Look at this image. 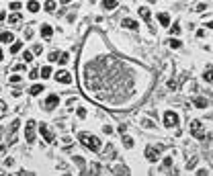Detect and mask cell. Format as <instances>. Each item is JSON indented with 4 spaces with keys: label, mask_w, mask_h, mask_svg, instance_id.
Returning a JSON list of instances; mask_svg holds the SVG:
<instances>
[{
    "label": "cell",
    "mask_w": 213,
    "mask_h": 176,
    "mask_svg": "<svg viewBox=\"0 0 213 176\" xmlns=\"http://www.w3.org/2000/svg\"><path fill=\"white\" fill-rule=\"evenodd\" d=\"M78 139H80V143H82L84 147H88L90 152H99V150H100V141H99V137L90 135V133H80Z\"/></svg>",
    "instance_id": "1"
},
{
    "label": "cell",
    "mask_w": 213,
    "mask_h": 176,
    "mask_svg": "<svg viewBox=\"0 0 213 176\" xmlns=\"http://www.w3.org/2000/svg\"><path fill=\"white\" fill-rule=\"evenodd\" d=\"M191 133H193V137H197V139H203L205 137V125L201 119H195L193 123H191Z\"/></svg>",
    "instance_id": "2"
},
{
    "label": "cell",
    "mask_w": 213,
    "mask_h": 176,
    "mask_svg": "<svg viewBox=\"0 0 213 176\" xmlns=\"http://www.w3.org/2000/svg\"><path fill=\"white\" fill-rule=\"evenodd\" d=\"M164 125H166V127H176V125H178V115L174 111H166V115H164Z\"/></svg>",
    "instance_id": "3"
},
{
    "label": "cell",
    "mask_w": 213,
    "mask_h": 176,
    "mask_svg": "<svg viewBox=\"0 0 213 176\" xmlns=\"http://www.w3.org/2000/svg\"><path fill=\"white\" fill-rule=\"evenodd\" d=\"M35 121H27V127H25V139L29 143H33L35 141Z\"/></svg>",
    "instance_id": "4"
},
{
    "label": "cell",
    "mask_w": 213,
    "mask_h": 176,
    "mask_svg": "<svg viewBox=\"0 0 213 176\" xmlns=\"http://www.w3.org/2000/svg\"><path fill=\"white\" fill-rule=\"evenodd\" d=\"M55 80L62 82V84H70V82H72V74H70L68 70H60V72L55 74Z\"/></svg>",
    "instance_id": "5"
},
{
    "label": "cell",
    "mask_w": 213,
    "mask_h": 176,
    "mask_svg": "<svg viewBox=\"0 0 213 176\" xmlns=\"http://www.w3.org/2000/svg\"><path fill=\"white\" fill-rule=\"evenodd\" d=\"M39 133H41V137H43L47 143H53V135H51L49 127H47L45 123H41V125H39Z\"/></svg>",
    "instance_id": "6"
},
{
    "label": "cell",
    "mask_w": 213,
    "mask_h": 176,
    "mask_svg": "<svg viewBox=\"0 0 213 176\" xmlns=\"http://www.w3.org/2000/svg\"><path fill=\"white\" fill-rule=\"evenodd\" d=\"M146 158H148V162H156L160 158V147H146Z\"/></svg>",
    "instance_id": "7"
},
{
    "label": "cell",
    "mask_w": 213,
    "mask_h": 176,
    "mask_svg": "<svg viewBox=\"0 0 213 176\" xmlns=\"http://www.w3.org/2000/svg\"><path fill=\"white\" fill-rule=\"evenodd\" d=\"M58 104H60V96H58V94H51V96L45 100V111H53Z\"/></svg>",
    "instance_id": "8"
},
{
    "label": "cell",
    "mask_w": 213,
    "mask_h": 176,
    "mask_svg": "<svg viewBox=\"0 0 213 176\" xmlns=\"http://www.w3.org/2000/svg\"><path fill=\"white\" fill-rule=\"evenodd\" d=\"M123 27H127V29H131V31H137L139 23H135L133 19H123Z\"/></svg>",
    "instance_id": "9"
},
{
    "label": "cell",
    "mask_w": 213,
    "mask_h": 176,
    "mask_svg": "<svg viewBox=\"0 0 213 176\" xmlns=\"http://www.w3.org/2000/svg\"><path fill=\"white\" fill-rule=\"evenodd\" d=\"M41 35H43L45 39H49L51 35H53V29H51L49 25H41Z\"/></svg>",
    "instance_id": "10"
},
{
    "label": "cell",
    "mask_w": 213,
    "mask_h": 176,
    "mask_svg": "<svg viewBox=\"0 0 213 176\" xmlns=\"http://www.w3.org/2000/svg\"><path fill=\"white\" fill-rule=\"evenodd\" d=\"M193 103H195V107H199V109L209 107V100H207V98H201V96H197V98L193 100Z\"/></svg>",
    "instance_id": "11"
},
{
    "label": "cell",
    "mask_w": 213,
    "mask_h": 176,
    "mask_svg": "<svg viewBox=\"0 0 213 176\" xmlns=\"http://www.w3.org/2000/svg\"><path fill=\"white\" fill-rule=\"evenodd\" d=\"M43 84H33V86H31V90H29V92L31 94H33V96H37V94H41V92H43Z\"/></svg>",
    "instance_id": "12"
},
{
    "label": "cell",
    "mask_w": 213,
    "mask_h": 176,
    "mask_svg": "<svg viewBox=\"0 0 213 176\" xmlns=\"http://www.w3.org/2000/svg\"><path fill=\"white\" fill-rule=\"evenodd\" d=\"M103 6H104V10H115L117 0H103Z\"/></svg>",
    "instance_id": "13"
},
{
    "label": "cell",
    "mask_w": 213,
    "mask_h": 176,
    "mask_svg": "<svg viewBox=\"0 0 213 176\" xmlns=\"http://www.w3.org/2000/svg\"><path fill=\"white\" fill-rule=\"evenodd\" d=\"M12 39H15V35H12V33H2V35H0V43H10Z\"/></svg>",
    "instance_id": "14"
},
{
    "label": "cell",
    "mask_w": 213,
    "mask_h": 176,
    "mask_svg": "<svg viewBox=\"0 0 213 176\" xmlns=\"http://www.w3.org/2000/svg\"><path fill=\"white\" fill-rule=\"evenodd\" d=\"M39 76H41V78H49V76H51V68H49V66L41 68V70H39Z\"/></svg>",
    "instance_id": "15"
},
{
    "label": "cell",
    "mask_w": 213,
    "mask_h": 176,
    "mask_svg": "<svg viewBox=\"0 0 213 176\" xmlns=\"http://www.w3.org/2000/svg\"><path fill=\"white\" fill-rule=\"evenodd\" d=\"M139 16H141L144 21H150V8H146V6H141V8H139Z\"/></svg>",
    "instance_id": "16"
},
{
    "label": "cell",
    "mask_w": 213,
    "mask_h": 176,
    "mask_svg": "<svg viewBox=\"0 0 213 176\" xmlns=\"http://www.w3.org/2000/svg\"><path fill=\"white\" fill-rule=\"evenodd\" d=\"M158 21H160V23L164 25V27H168V25H170V16L166 15V12H162V15L158 16Z\"/></svg>",
    "instance_id": "17"
},
{
    "label": "cell",
    "mask_w": 213,
    "mask_h": 176,
    "mask_svg": "<svg viewBox=\"0 0 213 176\" xmlns=\"http://www.w3.org/2000/svg\"><path fill=\"white\" fill-rule=\"evenodd\" d=\"M8 23H10V25H19V23H21V15H19V12L10 15V16H8Z\"/></svg>",
    "instance_id": "18"
},
{
    "label": "cell",
    "mask_w": 213,
    "mask_h": 176,
    "mask_svg": "<svg viewBox=\"0 0 213 176\" xmlns=\"http://www.w3.org/2000/svg\"><path fill=\"white\" fill-rule=\"evenodd\" d=\"M27 8H29V10H31V12H37V10H39V8H41V6H39V2H35V0H31L29 4H27Z\"/></svg>",
    "instance_id": "19"
},
{
    "label": "cell",
    "mask_w": 213,
    "mask_h": 176,
    "mask_svg": "<svg viewBox=\"0 0 213 176\" xmlns=\"http://www.w3.org/2000/svg\"><path fill=\"white\" fill-rule=\"evenodd\" d=\"M19 127H21V123H19V121H12V125H10V129H8V135L12 137V135L16 133V129H19Z\"/></svg>",
    "instance_id": "20"
},
{
    "label": "cell",
    "mask_w": 213,
    "mask_h": 176,
    "mask_svg": "<svg viewBox=\"0 0 213 176\" xmlns=\"http://www.w3.org/2000/svg\"><path fill=\"white\" fill-rule=\"evenodd\" d=\"M45 10H47V12H53V10H55V2H53V0H47V2H45Z\"/></svg>",
    "instance_id": "21"
},
{
    "label": "cell",
    "mask_w": 213,
    "mask_h": 176,
    "mask_svg": "<svg viewBox=\"0 0 213 176\" xmlns=\"http://www.w3.org/2000/svg\"><path fill=\"white\" fill-rule=\"evenodd\" d=\"M123 146L127 147V150H131V147H133V139H131V137H127V135H125V137H123Z\"/></svg>",
    "instance_id": "22"
},
{
    "label": "cell",
    "mask_w": 213,
    "mask_h": 176,
    "mask_svg": "<svg viewBox=\"0 0 213 176\" xmlns=\"http://www.w3.org/2000/svg\"><path fill=\"white\" fill-rule=\"evenodd\" d=\"M58 62H60V64H68V62H70V55H68V53H60V55H58Z\"/></svg>",
    "instance_id": "23"
},
{
    "label": "cell",
    "mask_w": 213,
    "mask_h": 176,
    "mask_svg": "<svg viewBox=\"0 0 213 176\" xmlns=\"http://www.w3.org/2000/svg\"><path fill=\"white\" fill-rule=\"evenodd\" d=\"M141 125H144V127H148V129H154V123L150 121V119H141Z\"/></svg>",
    "instance_id": "24"
},
{
    "label": "cell",
    "mask_w": 213,
    "mask_h": 176,
    "mask_svg": "<svg viewBox=\"0 0 213 176\" xmlns=\"http://www.w3.org/2000/svg\"><path fill=\"white\" fill-rule=\"evenodd\" d=\"M29 78H31V80H37V78H39V70H31V72H29Z\"/></svg>",
    "instance_id": "25"
},
{
    "label": "cell",
    "mask_w": 213,
    "mask_h": 176,
    "mask_svg": "<svg viewBox=\"0 0 213 176\" xmlns=\"http://www.w3.org/2000/svg\"><path fill=\"white\" fill-rule=\"evenodd\" d=\"M203 78H205V82H211V66L207 68V72L203 74Z\"/></svg>",
    "instance_id": "26"
},
{
    "label": "cell",
    "mask_w": 213,
    "mask_h": 176,
    "mask_svg": "<svg viewBox=\"0 0 213 176\" xmlns=\"http://www.w3.org/2000/svg\"><path fill=\"white\" fill-rule=\"evenodd\" d=\"M170 47H172V49H178V47H180V41H178V39H170Z\"/></svg>",
    "instance_id": "27"
},
{
    "label": "cell",
    "mask_w": 213,
    "mask_h": 176,
    "mask_svg": "<svg viewBox=\"0 0 213 176\" xmlns=\"http://www.w3.org/2000/svg\"><path fill=\"white\" fill-rule=\"evenodd\" d=\"M4 115H6V104L2 103V100H0V119L4 117Z\"/></svg>",
    "instance_id": "28"
},
{
    "label": "cell",
    "mask_w": 213,
    "mask_h": 176,
    "mask_svg": "<svg viewBox=\"0 0 213 176\" xmlns=\"http://www.w3.org/2000/svg\"><path fill=\"white\" fill-rule=\"evenodd\" d=\"M104 156H107V158H115V154H113V147H107V150H104Z\"/></svg>",
    "instance_id": "29"
},
{
    "label": "cell",
    "mask_w": 213,
    "mask_h": 176,
    "mask_svg": "<svg viewBox=\"0 0 213 176\" xmlns=\"http://www.w3.org/2000/svg\"><path fill=\"white\" fill-rule=\"evenodd\" d=\"M21 47H23V43H15L12 47H10V51H12V53H16V51H21Z\"/></svg>",
    "instance_id": "30"
},
{
    "label": "cell",
    "mask_w": 213,
    "mask_h": 176,
    "mask_svg": "<svg viewBox=\"0 0 213 176\" xmlns=\"http://www.w3.org/2000/svg\"><path fill=\"white\" fill-rule=\"evenodd\" d=\"M23 58H25V62H33V53H31V51H25Z\"/></svg>",
    "instance_id": "31"
},
{
    "label": "cell",
    "mask_w": 213,
    "mask_h": 176,
    "mask_svg": "<svg viewBox=\"0 0 213 176\" xmlns=\"http://www.w3.org/2000/svg\"><path fill=\"white\" fill-rule=\"evenodd\" d=\"M170 33L178 35V33H180V27H178V25H172V27H170Z\"/></svg>",
    "instance_id": "32"
},
{
    "label": "cell",
    "mask_w": 213,
    "mask_h": 176,
    "mask_svg": "<svg viewBox=\"0 0 213 176\" xmlns=\"http://www.w3.org/2000/svg\"><path fill=\"white\" fill-rule=\"evenodd\" d=\"M195 8H197V10H199V12H203V10H205V8H207V4H205V2H199V4H197V6H195Z\"/></svg>",
    "instance_id": "33"
},
{
    "label": "cell",
    "mask_w": 213,
    "mask_h": 176,
    "mask_svg": "<svg viewBox=\"0 0 213 176\" xmlns=\"http://www.w3.org/2000/svg\"><path fill=\"white\" fill-rule=\"evenodd\" d=\"M41 51H43V47H41V45L37 43V45H35V47H33V53H41Z\"/></svg>",
    "instance_id": "34"
},
{
    "label": "cell",
    "mask_w": 213,
    "mask_h": 176,
    "mask_svg": "<svg viewBox=\"0 0 213 176\" xmlns=\"http://www.w3.org/2000/svg\"><path fill=\"white\" fill-rule=\"evenodd\" d=\"M78 117H82V119H84V117H86V109H82V107H80V109H78Z\"/></svg>",
    "instance_id": "35"
},
{
    "label": "cell",
    "mask_w": 213,
    "mask_h": 176,
    "mask_svg": "<svg viewBox=\"0 0 213 176\" xmlns=\"http://www.w3.org/2000/svg\"><path fill=\"white\" fill-rule=\"evenodd\" d=\"M10 82H12V84L21 82V76H16V74H15V76H10Z\"/></svg>",
    "instance_id": "36"
},
{
    "label": "cell",
    "mask_w": 213,
    "mask_h": 176,
    "mask_svg": "<svg viewBox=\"0 0 213 176\" xmlns=\"http://www.w3.org/2000/svg\"><path fill=\"white\" fill-rule=\"evenodd\" d=\"M58 55H60V53H58V51H53V53L49 55V62H58Z\"/></svg>",
    "instance_id": "37"
},
{
    "label": "cell",
    "mask_w": 213,
    "mask_h": 176,
    "mask_svg": "<svg viewBox=\"0 0 213 176\" xmlns=\"http://www.w3.org/2000/svg\"><path fill=\"white\" fill-rule=\"evenodd\" d=\"M115 172H117V174H121V172H123V174H127V168H125V166H119Z\"/></svg>",
    "instance_id": "38"
},
{
    "label": "cell",
    "mask_w": 213,
    "mask_h": 176,
    "mask_svg": "<svg viewBox=\"0 0 213 176\" xmlns=\"http://www.w3.org/2000/svg\"><path fill=\"white\" fill-rule=\"evenodd\" d=\"M10 8H12V10H19V8H21V2H12V4H10Z\"/></svg>",
    "instance_id": "39"
},
{
    "label": "cell",
    "mask_w": 213,
    "mask_h": 176,
    "mask_svg": "<svg viewBox=\"0 0 213 176\" xmlns=\"http://www.w3.org/2000/svg\"><path fill=\"white\" fill-rule=\"evenodd\" d=\"M170 164H172V158H166V160H164V166L168 168V166H170Z\"/></svg>",
    "instance_id": "40"
},
{
    "label": "cell",
    "mask_w": 213,
    "mask_h": 176,
    "mask_svg": "<svg viewBox=\"0 0 213 176\" xmlns=\"http://www.w3.org/2000/svg\"><path fill=\"white\" fill-rule=\"evenodd\" d=\"M103 131H104V133H111V131H113V127H109V125H104V127H103Z\"/></svg>",
    "instance_id": "41"
},
{
    "label": "cell",
    "mask_w": 213,
    "mask_h": 176,
    "mask_svg": "<svg viewBox=\"0 0 213 176\" xmlns=\"http://www.w3.org/2000/svg\"><path fill=\"white\" fill-rule=\"evenodd\" d=\"M4 16H6L4 12H0V23H2V21H4Z\"/></svg>",
    "instance_id": "42"
},
{
    "label": "cell",
    "mask_w": 213,
    "mask_h": 176,
    "mask_svg": "<svg viewBox=\"0 0 213 176\" xmlns=\"http://www.w3.org/2000/svg\"><path fill=\"white\" fill-rule=\"evenodd\" d=\"M68 2H72V0H62V4H68Z\"/></svg>",
    "instance_id": "43"
},
{
    "label": "cell",
    "mask_w": 213,
    "mask_h": 176,
    "mask_svg": "<svg viewBox=\"0 0 213 176\" xmlns=\"http://www.w3.org/2000/svg\"><path fill=\"white\" fill-rule=\"evenodd\" d=\"M2 58H4V53H2V49H0V62H2Z\"/></svg>",
    "instance_id": "44"
}]
</instances>
